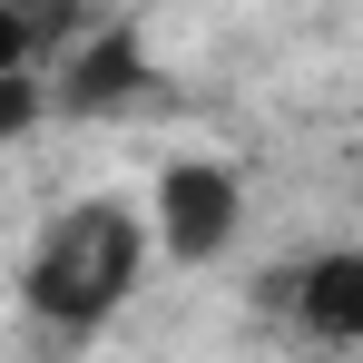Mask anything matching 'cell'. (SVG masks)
Returning a JSON list of instances; mask_svg holds the SVG:
<instances>
[{
  "instance_id": "1",
  "label": "cell",
  "mask_w": 363,
  "mask_h": 363,
  "mask_svg": "<svg viewBox=\"0 0 363 363\" xmlns=\"http://www.w3.org/2000/svg\"><path fill=\"white\" fill-rule=\"evenodd\" d=\"M138 255H147V226L128 216L118 196H89V206H69L60 226L40 236V255L20 265V304H30L40 324H60V334L89 344V334L128 304Z\"/></svg>"
},
{
  "instance_id": "2",
  "label": "cell",
  "mask_w": 363,
  "mask_h": 363,
  "mask_svg": "<svg viewBox=\"0 0 363 363\" xmlns=\"http://www.w3.org/2000/svg\"><path fill=\"white\" fill-rule=\"evenodd\" d=\"M60 108H69V118L167 108V79L147 69V40H138L128 20H99L89 40H69V69H60Z\"/></svg>"
},
{
  "instance_id": "3",
  "label": "cell",
  "mask_w": 363,
  "mask_h": 363,
  "mask_svg": "<svg viewBox=\"0 0 363 363\" xmlns=\"http://www.w3.org/2000/svg\"><path fill=\"white\" fill-rule=\"evenodd\" d=\"M236 216H245L236 177L206 167V157H177V167L157 177V245H167L177 265H216V255L236 245Z\"/></svg>"
},
{
  "instance_id": "4",
  "label": "cell",
  "mask_w": 363,
  "mask_h": 363,
  "mask_svg": "<svg viewBox=\"0 0 363 363\" xmlns=\"http://www.w3.org/2000/svg\"><path fill=\"white\" fill-rule=\"evenodd\" d=\"M265 295L285 304L314 344H363V245H334V255H314V265L265 275Z\"/></svg>"
},
{
  "instance_id": "5",
  "label": "cell",
  "mask_w": 363,
  "mask_h": 363,
  "mask_svg": "<svg viewBox=\"0 0 363 363\" xmlns=\"http://www.w3.org/2000/svg\"><path fill=\"white\" fill-rule=\"evenodd\" d=\"M40 128V69H0V138Z\"/></svg>"
}]
</instances>
